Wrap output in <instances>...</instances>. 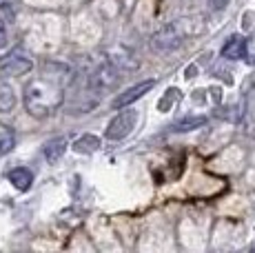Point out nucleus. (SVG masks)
Here are the masks:
<instances>
[{
  "label": "nucleus",
  "mask_w": 255,
  "mask_h": 253,
  "mask_svg": "<svg viewBox=\"0 0 255 253\" xmlns=\"http://www.w3.org/2000/svg\"><path fill=\"white\" fill-rule=\"evenodd\" d=\"M16 91H13V87L9 85V82L0 80V114H9V111H13V107H16Z\"/></svg>",
  "instance_id": "obj_9"
},
{
  "label": "nucleus",
  "mask_w": 255,
  "mask_h": 253,
  "mask_svg": "<svg viewBox=\"0 0 255 253\" xmlns=\"http://www.w3.org/2000/svg\"><path fill=\"white\" fill-rule=\"evenodd\" d=\"M182 45V36L178 33V29L173 25L160 29V31L153 33V38H151V47H153L155 51L160 53H169V51H175L178 47Z\"/></svg>",
  "instance_id": "obj_4"
},
{
  "label": "nucleus",
  "mask_w": 255,
  "mask_h": 253,
  "mask_svg": "<svg viewBox=\"0 0 255 253\" xmlns=\"http://www.w3.org/2000/svg\"><path fill=\"white\" fill-rule=\"evenodd\" d=\"M13 147H16V135H13V131H2V133H0V158L7 155Z\"/></svg>",
  "instance_id": "obj_12"
},
{
  "label": "nucleus",
  "mask_w": 255,
  "mask_h": 253,
  "mask_svg": "<svg viewBox=\"0 0 255 253\" xmlns=\"http://www.w3.org/2000/svg\"><path fill=\"white\" fill-rule=\"evenodd\" d=\"M178 100H180V91H178V89H169V91H166V96H164V100L160 102V109L166 111V107H169V102H171V105H175V102H178Z\"/></svg>",
  "instance_id": "obj_13"
},
{
  "label": "nucleus",
  "mask_w": 255,
  "mask_h": 253,
  "mask_svg": "<svg viewBox=\"0 0 255 253\" xmlns=\"http://www.w3.org/2000/svg\"><path fill=\"white\" fill-rule=\"evenodd\" d=\"M209 2H211V7L218 9V11H220V9H224L229 2H231V0H209Z\"/></svg>",
  "instance_id": "obj_15"
},
{
  "label": "nucleus",
  "mask_w": 255,
  "mask_h": 253,
  "mask_svg": "<svg viewBox=\"0 0 255 253\" xmlns=\"http://www.w3.org/2000/svg\"><path fill=\"white\" fill-rule=\"evenodd\" d=\"M204 125H207V118H204V116H189V118H182V120L171 125V131H175V133H186V131H195Z\"/></svg>",
  "instance_id": "obj_10"
},
{
  "label": "nucleus",
  "mask_w": 255,
  "mask_h": 253,
  "mask_svg": "<svg viewBox=\"0 0 255 253\" xmlns=\"http://www.w3.org/2000/svg\"><path fill=\"white\" fill-rule=\"evenodd\" d=\"M7 45V25H4V20L0 18V49Z\"/></svg>",
  "instance_id": "obj_14"
},
{
  "label": "nucleus",
  "mask_w": 255,
  "mask_h": 253,
  "mask_svg": "<svg viewBox=\"0 0 255 253\" xmlns=\"http://www.w3.org/2000/svg\"><path fill=\"white\" fill-rule=\"evenodd\" d=\"M33 69V60L24 49H11L0 58V71L7 76H22Z\"/></svg>",
  "instance_id": "obj_3"
},
{
  "label": "nucleus",
  "mask_w": 255,
  "mask_h": 253,
  "mask_svg": "<svg viewBox=\"0 0 255 253\" xmlns=\"http://www.w3.org/2000/svg\"><path fill=\"white\" fill-rule=\"evenodd\" d=\"M65 151H67V140L65 138H53L45 144L42 155L47 158V162H58V160L65 155Z\"/></svg>",
  "instance_id": "obj_8"
},
{
  "label": "nucleus",
  "mask_w": 255,
  "mask_h": 253,
  "mask_svg": "<svg viewBox=\"0 0 255 253\" xmlns=\"http://www.w3.org/2000/svg\"><path fill=\"white\" fill-rule=\"evenodd\" d=\"M98 149H100V138L89 135V133L73 142V151H78V153H93V151H98Z\"/></svg>",
  "instance_id": "obj_11"
},
{
  "label": "nucleus",
  "mask_w": 255,
  "mask_h": 253,
  "mask_svg": "<svg viewBox=\"0 0 255 253\" xmlns=\"http://www.w3.org/2000/svg\"><path fill=\"white\" fill-rule=\"evenodd\" d=\"M155 87V80H144V82H138V85H133V87H129V89H125L122 94H118L114 102H111V107L114 109H122V107H129L131 102H135V100H140L144 94H149L151 89Z\"/></svg>",
  "instance_id": "obj_5"
},
{
  "label": "nucleus",
  "mask_w": 255,
  "mask_h": 253,
  "mask_svg": "<svg viewBox=\"0 0 255 253\" xmlns=\"http://www.w3.org/2000/svg\"><path fill=\"white\" fill-rule=\"evenodd\" d=\"M62 102V87L56 78H38L24 87V107L33 116H47Z\"/></svg>",
  "instance_id": "obj_1"
},
{
  "label": "nucleus",
  "mask_w": 255,
  "mask_h": 253,
  "mask_svg": "<svg viewBox=\"0 0 255 253\" xmlns=\"http://www.w3.org/2000/svg\"><path fill=\"white\" fill-rule=\"evenodd\" d=\"M135 125H138V111L125 109V107H122L120 114L114 116L111 123L107 125L105 135H107V140H111V142H120V140H125L127 135L135 129Z\"/></svg>",
  "instance_id": "obj_2"
},
{
  "label": "nucleus",
  "mask_w": 255,
  "mask_h": 253,
  "mask_svg": "<svg viewBox=\"0 0 255 253\" xmlns=\"http://www.w3.org/2000/svg\"><path fill=\"white\" fill-rule=\"evenodd\" d=\"M247 49H249V38L244 36H231L222 47V56L229 60H242L247 58Z\"/></svg>",
  "instance_id": "obj_6"
},
{
  "label": "nucleus",
  "mask_w": 255,
  "mask_h": 253,
  "mask_svg": "<svg viewBox=\"0 0 255 253\" xmlns=\"http://www.w3.org/2000/svg\"><path fill=\"white\" fill-rule=\"evenodd\" d=\"M7 180L18 189V191H27L33 182V173L29 171L27 167H16L7 173Z\"/></svg>",
  "instance_id": "obj_7"
}]
</instances>
